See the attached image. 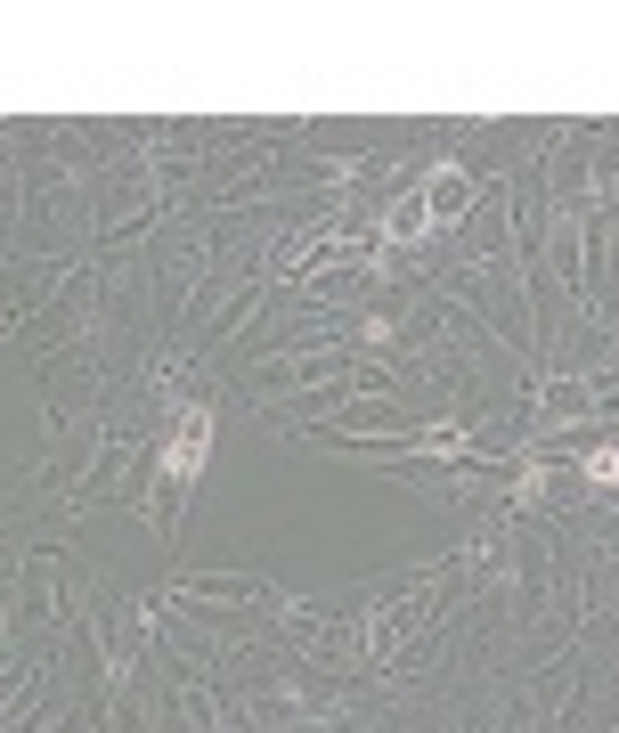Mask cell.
Here are the masks:
<instances>
[{
	"label": "cell",
	"mask_w": 619,
	"mask_h": 733,
	"mask_svg": "<svg viewBox=\"0 0 619 733\" xmlns=\"http://www.w3.org/2000/svg\"><path fill=\"white\" fill-rule=\"evenodd\" d=\"M424 204H432V212L448 220V212H457V204H465V172H440V180L424 188Z\"/></svg>",
	"instance_id": "2"
},
{
	"label": "cell",
	"mask_w": 619,
	"mask_h": 733,
	"mask_svg": "<svg viewBox=\"0 0 619 733\" xmlns=\"http://www.w3.org/2000/svg\"><path fill=\"white\" fill-rule=\"evenodd\" d=\"M204 440H212V416L196 408V416H188V432H172V448H163V473H172V481H188V473L204 465Z\"/></svg>",
	"instance_id": "1"
}]
</instances>
